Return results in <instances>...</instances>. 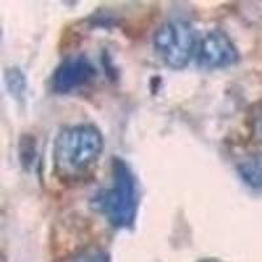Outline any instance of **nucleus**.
<instances>
[{"instance_id": "nucleus-1", "label": "nucleus", "mask_w": 262, "mask_h": 262, "mask_svg": "<svg viewBox=\"0 0 262 262\" xmlns=\"http://www.w3.org/2000/svg\"><path fill=\"white\" fill-rule=\"evenodd\" d=\"M104 149V137L88 123L67 126L53 144L54 172L62 181H79L92 172Z\"/></svg>"}, {"instance_id": "nucleus-2", "label": "nucleus", "mask_w": 262, "mask_h": 262, "mask_svg": "<svg viewBox=\"0 0 262 262\" xmlns=\"http://www.w3.org/2000/svg\"><path fill=\"white\" fill-rule=\"evenodd\" d=\"M91 207L114 228L134 226L138 212V182L125 160L113 159L111 185L92 196Z\"/></svg>"}, {"instance_id": "nucleus-3", "label": "nucleus", "mask_w": 262, "mask_h": 262, "mask_svg": "<svg viewBox=\"0 0 262 262\" xmlns=\"http://www.w3.org/2000/svg\"><path fill=\"white\" fill-rule=\"evenodd\" d=\"M156 57L172 70H182L196 54L198 41L193 25L185 20H170L161 24L154 34Z\"/></svg>"}, {"instance_id": "nucleus-4", "label": "nucleus", "mask_w": 262, "mask_h": 262, "mask_svg": "<svg viewBox=\"0 0 262 262\" xmlns=\"http://www.w3.org/2000/svg\"><path fill=\"white\" fill-rule=\"evenodd\" d=\"M196 64L201 69L212 71L236 64L240 59L233 41L221 30H212L198 41Z\"/></svg>"}, {"instance_id": "nucleus-5", "label": "nucleus", "mask_w": 262, "mask_h": 262, "mask_svg": "<svg viewBox=\"0 0 262 262\" xmlns=\"http://www.w3.org/2000/svg\"><path fill=\"white\" fill-rule=\"evenodd\" d=\"M97 76L95 64L85 55H74L63 59L51 76V88L55 93L69 95L90 85Z\"/></svg>"}, {"instance_id": "nucleus-6", "label": "nucleus", "mask_w": 262, "mask_h": 262, "mask_svg": "<svg viewBox=\"0 0 262 262\" xmlns=\"http://www.w3.org/2000/svg\"><path fill=\"white\" fill-rule=\"evenodd\" d=\"M237 172L248 186L262 190V154L243 160L238 164Z\"/></svg>"}, {"instance_id": "nucleus-7", "label": "nucleus", "mask_w": 262, "mask_h": 262, "mask_svg": "<svg viewBox=\"0 0 262 262\" xmlns=\"http://www.w3.org/2000/svg\"><path fill=\"white\" fill-rule=\"evenodd\" d=\"M72 262H111V257L104 250H90L75 257Z\"/></svg>"}, {"instance_id": "nucleus-8", "label": "nucleus", "mask_w": 262, "mask_h": 262, "mask_svg": "<svg viewBox=\"0 0 262 262\" xmlns=\"http://www.w3.org/2000/svg\"><path fill=\"white\" fill-rule=\"evenodd\" d=\"M252 131H253L254 138L262 144V107L254 114L253 121H252Z\"/></svg>"}]
</instances>
